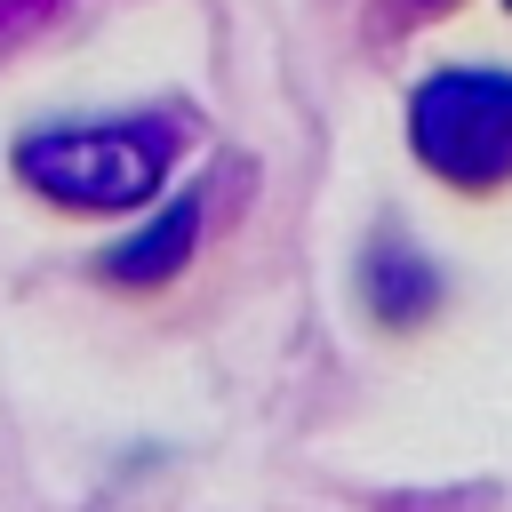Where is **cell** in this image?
<instances>
[{"label": "cell", "instance_id": "obj_5", "mask_svg": "<svg viewBox=\"0 0 512 512\" xmlns=\"http://www.w3.org/2000/svg\"><path fill=\"white\" fill-rule=\"evenodd\" d=\"M416 8H448V0H416Z\"/></svg>", "mask_w": 512, "mask_h": 512}, {"label": "cell", "instance_id": "obj_2", "mask_svg": "<svg viewBox=\"0 0 512 512\" xmlns=\"http://www.w3.org/2000/svg\"><path fill=\"white\" fill-rule=\"evenodd\" d=\"M408 144L448 192H504L512 184V72L440 64L408 96Z\"/></svg>", "mask_w": 512, "mask_h": 512}, {"label": "cell", "instance_id": "obj_4", "mask_svg": "<svg viewBox=\"0 0 512 512\" xmlns=\"http://www.w3.org/2000/svg\"><path fill=\"white\" fill-rule=\"evenodd\" d=\"M360 288H368V312H376L384 328H408V320H424V312L440 304V280H432V264H424L416 248H392V240L368 256Z\"/></svg>", "mask_w": 512, "mask_h": 512}, {"label": "cell", "instance_id": "obj_1", "mask_svg": "<svg viewBox=\"0 0 512 512\" xmlns=\"http://www.w3.org/2000/svg\"><path fill=\"white\" fill-rule=\"evenodd\" d=\"M8 160L40 200H56L72 216L136 208V200L160 192V176L176 160V128L152 120V112H136V120H56V128H32Z\"/></svg>", "mask_w": 512, "mask_h": 512}, {"label": "cell", "instance_id": "obj_3", "mask_svg": "<svg viewBox=\"0 0 512 512\" xmlns=\"http://www.w3.org/2000/svg\"><path fill=\"white\" fill-rule=\"evenodd\" d=\"M192 240H200V192H176L168 216H152V224L128 232L120 248H104V280H112V288H152V280L184 272Z\"/></svg>", "mask_w": 512, "mask_h": 512}]
</instances>
